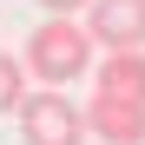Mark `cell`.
<instances>
[{"label": "cell", "instance_id": "7a4b0ae2", "mask_svg": "<svg viewBox=\"0 0 145 145\" xmlns=\"http://www.w3.org/2000/svg\"><path fill=\"white\" fill-rule=\"evenodd\" d=\"M13 119H20V138L27 145H86L92 138L86 132V106H72L66 92H46V86H33Z\"/></svg>", "mask_w": 145, "mask_h": 145}, {"label": "cell", "instance_id": "8992f818", "mask_svg": "<svg viewBox=\"0 0 145 145\" xmlns=\"http://www.w3.org/2000/svg\"><path fill=\"white\" fill-rule=\"evenodd\" d=\"M27 59H20V53H7V46H0V112H20V106H27Z\"/></svg>", "mask_w": 145, "mask_h": 145}, {"label": "cell", "instance_id": "277c9868", "mask_svg": "<svg viewBox=\"0 0 145 145\" xmlns=\"http://www.w3.org/2000/svg\"><path fill=\"white\" fill-rule=\"evenodd\" d=\"M86 132L99 138V145H145V106L99 99V92H92V106H86Z\"/></svg>", "mask_w": 145, "mask_h": 145}, {"label": "cell", "instance_id": "5b68a950", "mask_svg": "<svg viewBox=\"0 0 145 145\" xmlns=\"http://www.w3.org/2000/svg\"><path fill=\"white\" fill-rule=\"evenodd\" d=\"M99 99H125V106H145V53H106L99 59Z\"/></svg>", "mask_w": 145, "mask_h": 145}, {"label": "cell", "instance_id": "3957f363", "mask_svg": "<svg viewBox=\"0 0 145 145\" xmlns=\"http://www.w3.org/2000/svg\"><path fill=\"white\" fill-rule=\"evenodd\" d=\"M86 33L106 53H145V0H92Z\"/></svg>", "mask_w": 145, "mask_h": 145}, {"label": "cell", "instance_id": "52a82bcc", "mask_svg": "<svg viewBox=\"0 0 145 145\" xmlns=\"http://www.w3.org/2000/svg\"><path fill=\"white\" fill-rule=\"evenodd\" d=\"M40 7H46V20H86L92 0H40Z\"/></svg>", "mask_w": 145, "mask_h": 145}, {"label": "cell", "instance_id": "6da1fadb", "mask_svg": "<svg viewBox=\"0 0 145 145\" xmlns=\"http://www.w3.org/2000/svg\"><path fill=\"white\" fill-rule=\"evenodd\" d=\"M92 33H86V20H40L33 40H27V79H40L46 92H66L72 79H86L92 72Z\"/></svg>", "mask_w": 145, "mask_h": 145}]
</instances>
